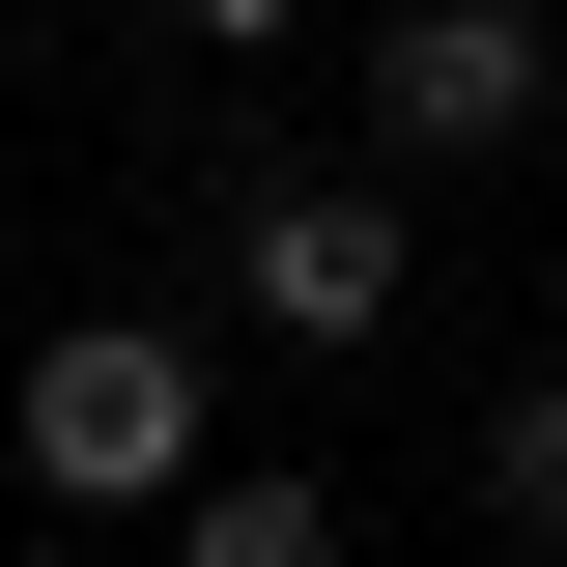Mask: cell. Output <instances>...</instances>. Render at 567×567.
<instances>
[{
    "instance_id": "obj_2",
    "label": "cell",
    "mask_w": 567,
    "mask_h": 567,
    "mask_svg": "<svg viewBox=\"0 0 567 567\" xmlns=\"http://www.w3.org/2000/svg\"><path fill=\"white\" fill-rule=\"evenodd\" d=\"M398 284H425L398 142H369V171H256V199H227V312H256V341H398Z\"/></svg>"
},
{
    "instance_id": "obj_1",
    "label": "cell",
    "mask_w": 567,
    "mask_h": 567,
    "mask_svg": "<svg viewBox=\"0 0 567 567\" xmlns=\"http://www.w3.org/2000/svg\"><path fill=\"white\" fill-rule=\"evenodd\" d=\"M199 425H227V369L171 341V312H58V341H29V483L58 511H171Z\"/></svg>"
},
{
    "instance_id": "obj_6",
    "label": "cell",
    "mask_w": 567,
    "mask_h": 567,
    "mask_svg": "<svg viewBox=\"0 0 567 567\" xmlns=\"http://www.w3.org/2000/svg\"><path fill=\"white\" fill-rule=\"evenodd\" d=\"M171 29H199V58H284V29H312V0H171Z\"/></svg>"
},
{
    "instance_id": "obj_4",
    "label": "cell",
    "mask_w": 567,
    "mask_h": 567,
    "mask_svg": "<svg viewBox=\"0 0 567 567\" xmlns=\"http://www.w3.org/2000/svg\"><path fill=\"white\" fill-rule=\"evenodd\" d=\"M171 567H341V483L312 454H199L171 483Z\"/></svg>"
},
{
    "instance_id": "obj_5",
    "label": "cell",
    "mask_w": 567,
    "mask_h": 567,
    "mask_svg": "<svg viewBox=\"0 0 567 567\" xmlns=\"http://www.w3.org/2000/svg\"><path fill=\"white\" fill-rule=\"evenodd\" d=\"M483 539H567V369L483 398Z\"/></svg>"
},
{
    "instance_id": "obj_3",
    "label": "cell",
    "mask_w": 567,
    "mask_h": 567,
    "mask_svg": "<svg viewBox=\"0 0 567 567\" xmlns=\"http://www.w3.org/2000/svg\"><path fill=\"white\" fill-rule=\"evenodd\" d=\"M539 85H567L539 0H398V29H369V142H398V171H511Z\"/></svg>"
}]
</instances>
